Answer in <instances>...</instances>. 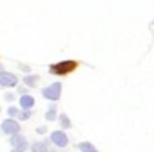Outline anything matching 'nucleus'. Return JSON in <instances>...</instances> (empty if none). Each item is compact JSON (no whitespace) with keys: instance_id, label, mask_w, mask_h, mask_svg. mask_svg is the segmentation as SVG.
I'll return each instance as SVG.
<instances>
[{"instance_id":"f03ea898","label":"nucleus","mask_w":154,"mask_h":152,"mask_svg":"<svg viewBox=\"0 0 154 152\" xmlns=\"http://www.w3.org/2000/svg\"><path fill=\"white\" fill-rule=\"evenodd\" d=\"M41 95H43L45 99H48V100H57V99L61 97V84H59V82H54V84L43 88Z\"/></svg>"},{"instance_id":"f8f14e48","label":"nucleus","mask_w":154,"mask_h":152,"mask_svg":"<svg viewBox=\"0 0 154 152\" xmlns=\"http://www.w3.org/2000/svg\"><path fill=\"white\" fill-rule=\"evenodd\" d=\"M45 118H47L48 122L56 120V106H50V108H48V111L45 113Z\"/></svg>"},{"instance_id":"0eeeda50","label":"nucleus","mask_w":154,"mask_h":152,"mask_svg":"<svg viewBox=\"0 0 154 152\" xmlns=\"http://www.w3.org/2000/svg\"><path fill=\"white\" fill-rule=\"evenodd\" d=\"M20 106H22V109H31L34 106V99L31 95H23V97H20Z\"/></svg>"},{"instance_id":"6e6552de","label":"nucleus","mask_w":154,"mask_h":152,"mask_svg":"<svg viewBox=\"0 0 154 152\" xmlns=\"http://www.w3.org/2000/svg\"><path fill=\"white\" fill-rule=\"evenodd\" d=\"M31 150L32 152H50L48 150V145H47L45 141H34V143L31 145Z\"/></svg>"},{"instance_id":"f3484780","label":"nucleus","mask_w":154,"mask_h":152,"mask_svg":"<svg viewBox=\"0 0 154 152\" xmlns=\"http://www.w3.org/2000/svg\"><path fill=\"white\" fill-rule=\"evenodd\" d=\"M20 68H22L23 72H29V66H25V65H20Z\"/></svg>"},{"instance_id":"2eb2a0df","label":"nucleus","mask_w":154,"mask_h":152,"mask_svg":"<svg viewBox=\"0 0 154 152\" xmlns=\"http://www.w3.org/2000/svg\"><path fill=\"white\" fill-rule=\"evenodd\" d=\"M5 100L13 102V100H14V95H13V93H7V95H5Z\"/></svg>"},{"instance_id":"f257e3e1","label":"nucleus","mask_w":154,"mask_h":152,"mask_svg":"<svg viewBox=\"0 0 154 152\" xmlns=\"http://www.w3.org/2000/svg\"><path fill=\"white\" fill-rule=\"evenodd\" d=\"M77 68V63L75 61H63V63H56L50 66V74L54 75H66L70 72H74Z\"/></svg>"},{"instance_id":"7ed1b4c3","label":"nucleus","mask_w":154,"mask_h":152,"mask_svg":"<svg viewBox=\"0 0 154 152\" xmlns=\"http://www.w3.org/2000/svg\"><path fill=\"white\" fill-rule=\"evenodd\" d=\"M0 129H2V132L13 136V134H18V132H20V123H18L16 120H13V118H7V120L2 122Z\"/></svg>"},{"instance_id":"ddd939ff","label":"nucleus","mask_w":154,"mask_h":152,"mask_svg":"<svg viewBox=\"0 0 154 152\" xmlns=\"http://www.w3.org/2000/svg\"><path fill=\"white\" fill-rule=\"evenodd\" d=\"M18 118H20V120H27V118H31V109H22V111L18 113Z\"/></svg>"},{"instance_id":"9b49d317","label":"nucleus","mask_w":154,"mask_h":152,"mask_svg":"<svg viewBox=\"0 0 154 152\" xmlns=\"http://www.w3.org/2000/svg\"><path fill=\"white\" fill-rule=\"evenodd\" d=\"M59 123H61V127H63V129H68V127H72V123H70V118H68L66 114H61V116H59Z\"/></svg>"},{"instance_id":"423d86ee","label":"nucleus","mask_w":154,"mask_h":152,"mask_svg":"<svg viewBox=\"0 0 154 152\" xmlns=\"http://www.w3.org/2000/svg\"><path fill=\"white\" fill-rule=\"evenodd\" d=\"M11 145H13L14 149H23V150H25V147H27V140H25L22 134H13V138H11Z\"/></svg>"},{"instance_id":"dca6fc26","label":"nucleus","mask_w":154,"mask_h":152,"mask_svg":"<svg viewBox=\"0 0 154 152\" xmlns=\"http://www.w3.org/2000/svg\"><path fill=\"white\" fill-rule=\"evenodd\" d=\"M36 131H38L39 134H43V132H45V131H47V127H45V125H41V127H38V129H36Z\"/></svg>"},{"instance_id":"a211bd4d","label":"nucleus","mask_w":154,"mask_h":152,"mask_svg":"<svg viewBox=\"0 0 154 152\" xmlns=\"http://www.w3.org/2000/svg\"><path fill=\"white\" fill-rule=\"evenodd\" d=\"M13 152H25L23 149H13Z\"/></svg>"},{"instance_id":"39448f33","label":"nucleus","mask_w":154,"mask_h":152,"mask_svg":"<svg viewBox=\"0 0 154 152\" xmlns=\"http://www.w3.org/2000/svg\"><path fill=\"white\" fill-rule=\"evenodd\" d=\"M0 84L7 86V88H13V86L18 84V77L14 74H9V72H0Z\"/></svg>"},{"instance_id":"9d476101","label":"nucleus","mask_w":154,"mask_h":152,"mask_svg":"<svg viewBox=\"0 0 154 152\" xmlns=\"http://www.w3.org/2000/svg\"><path fill=\"white\" fill-rule=\"evenodd\" d=\"M77 149L81 152H97V149L91 145V143H88V141H82V143H79L77 145Z\"/></svg>"},{"instance_id":"1a4fd4ad","label":"nucleus","mask_w":154,"mask_h":152,"mask_svg":"<svg viewBox=\"0 0 154 152\" xmlns=\"http://www.w3.org/2000/svg\"><path fill=\"white\" fill-rule=\"evenodd\" d=\"M38 81H39V77H38V75H31V74H29V75L23 77V84H25L27 88H34Z\"/></svg>"},{"instance_id":"20e7f679","label":"nucleus","mask_w":154,"mask_h":152,"mask_svg":"<svg viewBox=\"0 0 154 152\" xmlns=\"http://www.w3.org/2000/svg\"><path fill=\"white\" fill-rule=\"evenodd\" d=\"M50 140H52V143L57 145V147H66V145H68V136H66L63 131H54V132L50 134Z\"/></svg>"},{"instance_id":"6ab92c4d","label":"nucleus","mask_w":154,"mask_h":152,"mask_svg":"<svg viewBox=\"0 0 154 152\" xmlns=\"http://www.w3.org/2000/svg\"><path fill=\"white\" fill-rule=\"evenodd\" d=\"M0 72H4V70H2V66H0Z\"/></svg>"},{"instance_id":"aec40b11","label":"nucleus","mask_w":154,"mask_h":152,"mask_svg":"<svg viewBox=\"0 0 154 152\" xmlns=\"http://www.w3.org/2000/svg\"><path fill=\"white\" fill-rule=\"evenodd\" d=\"M50 152H56V150H50Z\"/></svg>"},{"instance_id":"4468645a","label":"nucleus","mask_w":154,"mask_h":152,"mask_svg":"<svg viewBox=\"0 0 154 152\" xmlns=\"http://www.w3.org/2000/svg\"><path fill=\"white\" fill-rule=\"evenodd\" d=\"M7 113H9V116H18L20 111H18L16 108H9V109H7Z\"/></svg>"}]
</instances>
